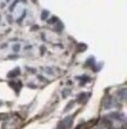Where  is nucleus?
Listing matches in <instances>:
<instances>
[{
  "instance_id": "obj_1",
  "label": "nucleus",
  "mask_w": 127,
  "mask_h": 129,
  "mask_svg": "<svg viewBox=\"0 0 127 129\" xmlns=\"http://www.w3.org/2000/svg\"><path fill=\"white\" fill-rule=\"evenodd\" d=\"M87 127H88L87 124H85V125H79V127H78L77 129H88Z\"/></svg>"
}]
</instances>
